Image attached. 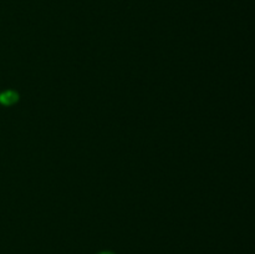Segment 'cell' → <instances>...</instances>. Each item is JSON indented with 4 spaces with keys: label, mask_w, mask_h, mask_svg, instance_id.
<instances>
[{
    "label": "cell",
    "mask_w": 255,
    "mask_h": 254,
    "mask_svg": "<svg viewBox=\"0 0 255 254\" xmlns=\"http://www.w3.org/2000/svg\"><path fill=\"white\" fill-rule=\"evenodd\" d=\"M17 101H19V94L12 90H7L0 94V104L4 106H11Z\"/></svg>",
    "instance_id": "cell-1"
},
{
    "label": "cell",
    "mask_w": 255,
    "mask_h": 254,
    "mask_svg": "<svg viewBox=\"0 0 255 254\" xmlns=\"http://www.w3.org/2000/svg\"><path fill=\"white\" fill-rule=\"evenodd\" d=\"M100 254H112V253H110V252H102V253H100Z\"/></svg>",
    "instance_id": "cell-2"
}]
</instances>
